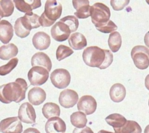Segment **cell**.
<instances>
[{
	"instance_id": "obj_1",
	"label": "cell",
	"mask_w": 149,
	"mask_h": 133,
	"mask_svg": "<svg viewBox=\"0 0 149 133\" xmlns=\"http://www.w3.org/2000/svg\"><path fill=\"white\" fill-rule=\"evenodd\" d=\"M28 84L26 80L17 78L14 82L3 84L0 87V98L1 103L9 104L11 102L20 103L26 98Z\"/></svg>"
},
{
	"instance_id": "obj_2",
	"label": "cell",
	"mask_w": 149,
	"mask_h": 133,
	"mask_svg": "<svg viewBox=\"0 0 149 133\" xmlns=\"http://www.w3.org/2000/svg\"><path fill=\"white\" fill-rule=\"evenodd\" d=\"M62 4L56 0H47L45 5V12L40 16L41 26L49 27L60 18L62 14Z\"/></svg>"
},
{
	"instance_id": "obj_3",
	"label": "cell",
	"mask_w": 149,
	"mask_h": 133,
	"mask_svg": "<svg viewBox=\"0 0 149 133\" xmlns=\"http://www.w3.org/2000/svg\"><path fill=\"white\" fill-rule=\"evenodd\" d=\"M82 58L84 63L88 66L100 68L106 61V49L97 46L88 47L83 52Z\"/></svg>"
},
{
	"instance_id": "obj_4",
	"label": "cell",
	"mask_w": 149,
	"mask_h": 133,
	"mask_svg": "<svg viewBox=\"0 0 149 133\" xmlns=\"http://www.w3.org/2000/svg\"><path fill=\"white\" fill-rule=\"evenodd\" d=\"M110 17V9L106 4L97 2L91 6L92 22L96 28L107 23L109 20H111Z\"/></svg>"
},
{
	"instance_id": "obj_5",
	"label": "cell",
	"mask_w": 149,
	"mask_h": 133,
	"mask_svg": "<svg viewBox=\"0 0 149 133\" xmlns=\"http://www.w3.org/2000/svg\"><path fill=\"white\" fill-rule=\"evenodd\" d=\"M131 57L138 68L145 70L149 66V49L146 46L138 45L132 48Z\"/></svg>"
},
{
	"instance_id": "obj_6",
	"label": "cell",
	"mask_w": 149,
	"mask_h": 133,
	"mask_svg": "<svg viewBox=\"0 0 149 133\" xmlns=\"http://www.w3.org/2000/svg\"><path fill=\"white\" fill-rule=\"evenodd\" d=\"M48 78L49 71L43 67H32L28 73V79L33 86H40L45 84Z\"/></svg>"
},
{
	"instance_id": "obj_7",
	"label": "cell",
	"mask_w": 149,
	"mask_h": 133,
	"mask_svg": "<svg viewBox=\"0 0 149 133\" xmlns=\"http://www.w3.org/2000/svg\"><path fill=\"white\" fill-rule=\"evenodd\" d=\"M50 80L54 87L58 89H64L66 88L71 82V75L66 69L58 68L52 72Z\"/></svg>"
},
{
	"instance_id": "obj_8",
	"label": "cell",
	"mask_w": 149,
	"mask_h": 133,
	"mask_svg": "<svg viewBox=\"0 0 149 133\" xmlns=\"http://www.w3.org/2000/svg\"><path fill=\"white\" fill-rule=\"evenodd\" d=\"M0 131L1 133H22L23 125L18 117H9L1 121Z\"/></svg>"
},
{
	"instance_id": "obj_9",
	"label": "cell",
	"mask_w": 149,
	"mask_h": 133,
	"mask_svg": "<svg viewBox=\"0 0 149 133\" xmlns=\"http://www.w3.org/2000/svg\"><path fill=\"white\" fill-rule=\"evenodd\" d=\"M71 33L70 28L62 21H58L52 26L51 29L52 37L57 42H64L69 39Z\"/></svg>"
},
{
	"instance_id": "obj_10",
	"label": "cell",
	"mask_w": 149,
	"mask_h": 133,
	"mask_svg": "<svg viewBox=\"0 0 149 133\" xmlns=\"http://www.w3.org/2000/svg\"><path fill=\"white\" fill-rule=\"evenodd\" d=\"M18 118L23 123H36V112L34 108L30 103H24L20 106L18 110Z\"/></svg>"
},
{
	"instance_id": "obj_11",
	"label": "cell",
	"mask_w": 149,
	"mask_h": 133,
	"mask_svg": "<svg viewBox=\"0 0 149 133\" xmlns=\"http://www.w3.org/2000/svg\"><path fill=\"white\" fill-rule=\"evenodd\" d=\"M77 109L79 111L86 115H91L95 113L97 109V102L91 95H84L79 100Z\"/></svg>"
},
{
	"instance_id": "obj_12",
	"label": "cell",
	"mask_w": 149,
	"mask_h": 133,
	"mask_svg": "<svg viewBox=\"0 0 149 133\" xmlns=\"http://www.w3.org/2000/svg\"><path fill=\"white\" fill-rule=\"evenodd\" d=\"M79 102V95L76 91L70 89L64 90L59 95V103L65 109H70Z\"/></svg>"
},
{
	"instance_id": "obj_13",
	"label": "cell",
	"mask_w": 149,
	"mask_h": 133,
	"mask_svg": "<svg viewBox=\"0 0 149 133\" xmlns=\"http://www.w3.org/2000/svg\"><path fill=\"white\" fill-rule=\"evenodd\" d=\"M73 6L76 9L74 16L77 18L85 19L91 16V7L88 0H73Z\"/></svg>"
},
{
	"instance_id": "obj_14",
	"label": "cell",
	"mask_w": 149,
	"mask_h": 133,
	"mask_svg": "<svg viewBox=\"0 0 149 133\" xmlns=\"http://www.w3.org/2000/svg\"><path fill=\"white\" fill-rule=\"evenodd\" d=\"M65 131L66 125L60 117L51 118L45 124L46 133H65Z\"/></svg>"
},
{
	"instance_id": "obj_15",
	"label": "cell",
	"mask_w": 149,
	"mask_h": 133,
	"mask_svg": "<svg viewBox=\"0 0 149 133\" xmlns=\"http://www.w3.org/2000/svg\"><path fill=\"white\" fill-rule=\"evenodd\" d=\"M32 43L35 49L45 50L47 49L50 45L51 39L47 33L43 31H39L33 35Z\"/></svg>"
},
{
	"instance_id": "obj_16",
	"label": "cell",
	"mask_w": 149,
	"mask_h": 133,
	"mask_svg": "<svg viewBox=\"0 0 149 133\" xmlns=\"http://www.w3.org/2000/svg\"><path fill=\"white\" fill-rule=\"evenodd\" d=\"M31 65L33 67L40 66L45 68L48 70V71H50L52 69V61L50 58L44 52H36L35 55H33L31 58Z\"/></svg>"
},
{
	"instance_id": "obj_17",
	"label": "cell",
	"mask_w": 149,
	"mask_h": 133,
	"mask_svg": "<svg viewBox=\"0 0 149 133\" xmlns=\"http://www.w3.org/2000/svg\"><path fill=\"white\" fill-rule=\"evenodd\" d=\"M46 93L43 89L35 87L29 90L28 98L31 104L33 106H39L46 100Z\"/></svg>"
},
{
	"instance_id": "obj_18",
	"label": "cell",
	"mask_w": 149,
	"mask_h": 133,
	"mask_svg": "<svg viewBox=\"0 0 149 133\" xmlns=\"http://www.w3.org/2000/svg\"><path fill=\"white\" fill-rule=\"evenodd\" d=\"M13 2L15 3V5L17 10L22 13H25L26 14L32 13V10L39 8L42 5V1L40 0H31V1L14 0Z\"/></svg>"
},
{
	"instance_id": "obj_19",
	"label": "cell",
	"mask_w": 149,
	"mask_h": 133,
	"mask_svg": "<svg viewBox=\"0 0 149 133\" xmlns=\"http://www.w3.org/2000/svg\"><path fill=\"white\" fill-rule=\"evenodd\" d=\"M13 37V27L11 23L5 20L0 22V40L3 44L10 42ZM8 45V44H7Z\"/></svg>"
},
{
	"instance_id": "obj_20",
	"label": "cell",
	"mask_w": 149,
	"mask_h": 133,
	"mask_svg": "<svg viewBox=\"0 0 149 133\" xmlns=\"http://www.w3.org/2000/svg\"><path fill=\"white\" fill-rule=\"evenodd\" d=\"M68 44L72 49L76 50L84 49L87 45L86 37L79 32L72 33L68 39Z\"/></svg>"
},
{
	"instance_id": "obj_21",
	"label": "cell",
	"mask_w": 149,
	"mask_h": 133,
	"mask_svg": "<svg viewBox=\"0 0 149 133\" xmlns=\"http://www.w3.org/2000/svg\"><path fill=\"white\" fill-rule=\"evenodd\" d=\"M109 95L112 101L115 103H120L125 98L126 89L122 84L116 83L111 87Z\"/></svg>"
},
{
	"instance_id": "obj_22",
	"label": "cell",
	"mask_w": 149,
	"mask_h": 133,
	"mask_svg": "<svg viewBox=\"0 0 149 133\" xmlns=\"http://www.w3.org/2000/svg\"><path fill=\"white\" fill-rule=\"evenodd\" d=\"M39 20L40 17L33 13H27L23 17H21L22 23L25 28L30 31L31 29H37L41 26Z\"/></svg>"
},
{
	"instance_id": "obj_23",
	"label": "cell",
	"mask_w": 149,
	"mask_h": 133,
	"mask_svg": "<svg viewBox=\"0 0 149 133\" xmlns=\"http://www.w3.org/2000/svg\"><path fill=\"white\" fill-rule=\"evenodd\" d=\"M18 53V49L14 44H8L0 47V58L3 61H8L15 57Z\"/></svg>"
},
{
	"instance_id": "obj_24",
	"label": "cell",
	"mask_w": 149,
	"mask_h": 133,
	"mask_svg": "<svg viewBox=\"0 0 149 133\" xmlns=\"http://www.w3.org/2000/svg\"><path fill=\"white\" fill-rule=\"evenodd\" d=\"M42 114L46 119L59 117L61 115V109L56 103H47L42 108Z\"/></svg>"
},
{
	"instance_id": "obj_25",
	"label": "cell",
	"mask_w": 149,
	"mask_h": 133,
	"mask_svg": "<svg viewBox=\"0 0 149 133\" xmlns=\"http://www.w3.org/2000/svg\"><path fill=\"white\" fill-rule=\"evenodd\" d=\"M115 133H141V126L135 121L128 120L124 126L120 128H114Z\"/></svg>"
},
{
	"instance_id": "obj_26",
	"label": "cell",
	"mask_w": 149,
	"mask_h": 133,
	"mask_svg": "<svg viewBox=\"0 0 149 133\" xmlns=\"http://www.w3.org/2000/svg\"><path fill=\"white\" fill-rule=\"evenodd\" d=\"M71 125L76 128L86 127V125L87 124V119L86 114L81 111H77L73 113L71 115Z\"/></svg>"
},
{
	"instance_id": "obj_27",
	"label": "cell",
	"mask_w": 149,
	"mask_h": 133,
	"mask_svg": "<svg viewBox=\"0 0 149 133\" xmlns=\"http://www.w3.org/2000/svg\"><path fill=\"white\" fill-rule=\"evenodd\" d=\"M106 122L110 126L114 128H120L127 122L126 118L119 114H112L106 118Z\"/></svg>"
},
{
	"instance_id": "obj_28",
	"label": "cell",
	"mask_w": 149,
	"mask_h": 133,
	"mask_svg": "<svg viewBox=\"0 0 149 133\" xmlns=\"http://www.w3.org/2000/svg\"><path fill=\"white\" fill-rule=\"evenodd\" d=\"M108 43H109V46L111 52H118L122 44V39L120 33L118 31H115L111 33L109 37Z\"/></svg>"
},
{
	"instance_id": "obj_29",
	"label": "cell",
	"mask_w": 149,
	"mask_h": 133,
	"mask_svg": "<svg viewBox=\"0 0 149 133\" xmlns=\"http://www.w3.org/2000/svg\"><path fill=\"white\" fill-rule=\"evenodd\" d=\"M14 12L13 1L10 0H1L0 1V16L1 18L9 17Z\"/></svg>"
},
{
	"instance_id": "obj_30",
	"label": "cell",
	"mask_w": 149,
	"mask_h": 133,
	"mask_svg": "<svg viewBox=\"0 0 149 133\" xmlns=\"http://www.w3.org/2000/svg\"><path fill=\"white\" fill-rule=\"evenodd\" d=\"M14 30L15 32V34L20 38H26L30 34V31L27 30L23 26L21 21V17H19L15 22Z\"/></svg>"
},
{
	"instance_id": "obj_31",
	"label": "cell",
	"mask_w": 149,
	"mask_h": 133,
	"mask_svg": "<svg viewBox=\"0 0 149 133\" xmlns=\"http://www.w3.org/2000/svg\"><path fill=\"white\" fill-rule=\"evenodd\" d=\"M74 53V50L65 45H59L56 51V58L58 61H63Z\"/></svg>"
},
{
	"instance_id": "obj_32",
	"label": "cell",
	"mask_w": 149,
	"mask_h": 133,
	"mask_svg": "<svg viewBox=\"0 0 149 133\" xmlns=\"http://www.w3.org/2000/svg\"><path fill=\"white\" fill-rule=\"evenodd\" d=\"M61 21L63 22L71 29V32L77 31L79 28V20L74 15H68L61 18Z\"/></svg>"
},
{
	"instance_id": "obj_33",
	"label": "cell",
	"mask_w": 149,
	"mask_h": 133,
	"mask_svg": "<svg viewBox=\"0 0 149 133\" xmlns=\"http://www.w3.org/2000/svg\"><path fill=\"white\" fill-rule=\"evenodd\" d=\"M18 61L19 60L17 58H13L6 65L0 67V75L5 76L7 74H10L17 66V63H18Z\"/></svg>"
},
{
	"instance_id": "obj_34",
	"label": "cell",
	"mask_w": 149,
	"mask_h": 133,
	"mask_svg": "<svg viewBox=\"0 0 149 133\" xmlns=\"http://www.w3.org/2000/svg\"><path fill=\"white\" fill-rule=\"evenodd\" d=\"M96 29H97L99 31L102 32V33H111V32L113 33V31L115 32V31L117 30L118 27L112 20H109V21L107 23H106L105 25H103V26L96 28Z\"/></svg>"
},
{
	"instance_id": "obj_35",
	"label": "cell",
	"mask_w": 149,
	"mask_h": 133,
	"mask_svg": "<svg viewBox=\"0 0 149 133\" xmlns=\"http://www.w3.org/2000/svg\"><path fill=\"white\" fill-rule=\"evenodd\" d=\"M111 5L112 8L116 11L122 10L128 5L130 3V0H111Z\"/></svg>"
},
{
	"instance_id": "obj_36",
	"label": "cell",
	"mask_w": 149,
	"mask_h": 133,
	"mask_svg": "<svg viewBox=\"0 0 149 133\" xmlns=\"http://www.w3.org/2000/svg\"><path fill=\"white\" fill-rule=\"evenodd\" d=\"M113 54L111 52L110 50L109 49H106V61H105L103 65H102L101 67L100 68V69L103 70V69H106L108 67L110 66L111 64L113 63Z\"/></svg>"
},
{
	"instance_id": "obj_37",
	"label": "cell",
	"mask_w": 149,
	"mask_h": 133,
	"mask_svg": "<svg viewBox=\"0 0 149 133\" xmlns=\"http://www.w3.org/2000/svg\"><path fill=\"white\" fill-rule=\"evenodd\" d=\"M73 133H94L93 131L92 130L91 128L86 127L82 128V129H78V128H75L73 131Z\"/></svg>"
},
{
	"instance_id": "obj_38",
	"label": "cell",
	"mask_w": 149,
	"mask_h": 133,
	"mask_svg": "<svg viewBox=\"0 0 149 133\" xmlns=\"http://www.w3.org/2000/svg\"><path fill=\"white\" fill-rule=\"evenodd\" d=\"M23 133H40L39 130L36 128H33V127H30V128H27L26 130H24Z\"/></svg>"
},
{
	"instance_id": "obj_39",
	"label": "cell",
	"mask_w": 149,
	"mask_h": 133,
	"mask_svg": "<svg viewBox=\"0 0 149 133\" xmlns=\"http://www.w3.org/2000/svg\"><path fill=\"white\" fill-rule=\"evenodd\" d=\"M144 42H145L146 45L149 48V31L147 32L144 36Z\"/></svg>"
},
{
	"instance_id": "obj_40",
	"label": "cell",
	"mask_w": 149,
	"mask_h": 133,
	"mask_svg": "<svg viewBox=\"0 0 149 133\" xmlns=\"http://www.w3.org/2000/svg\"><path fill=\"white\" fill-rule=\"evenodd\" d=\"M145 86L147 88V90H149V74L146 76L145 79Z\"/></svg>"
},
{
	"instance_id": "obj_41",
	"label": "cell",
	"mask_w": 149,
	"mask_h": 133,
	"mask_svg": "<svg viewBox=\"0 0 149 133\" xmlns=\"http://www.w3.org/2000/svg\"><path fill=\"white\" fill-rule=\"evenodd\" d=\"M97 133H115V132H109V131L104 130H101L99 131Z\"/></svg>"
},
{
	"instance_id": "obj_42",
	"label": "cell",
	"mask_w": 149,
	"mask_h": 133,
	"mask_svg": "<svg viewBox=\"0 0 149 133\" xmlns=\"http://www.w3.org/2000/svg\"><path fill=\"white\" fill-rule=\"evenodd\" d=\"M144 133H149V125L146 127L145 130H144Z\"/></svg>"
},
{
	"instance_id": "obj_43",
	"label": "cell",
	"mask_w": 149,
	"mask_h": 133,
	"mask_svg": "<svg viewBox=\"0 0 149 133\" xmlns=\"http://www.w3.org/2000/svg\"><path fill=\"white\" fill-rule=\"evenodd\" d=\"M148 106H149V100H148Z\"/></svg>"
}]
</instances>
